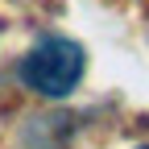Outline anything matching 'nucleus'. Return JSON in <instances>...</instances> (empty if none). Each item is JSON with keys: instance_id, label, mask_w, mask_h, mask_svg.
Listing matches in <instances>:
<instances>
[{"instance_id": "f257e3e1", "label": "nucleus", "mask_w": 149, "mask_h": 149, "mask_svg": "<svg viewBox=\"0 0 149 149\" xmlns=\"http://www.w3.org/2000/svg\"><path fill=\"white\" fill-rule=\"evenodd\" d=\"M83 70H87V54H83L79 42H70V37H42V42H33L21 54L17 79H21L25 91H33L42 100H66L83 83Z\"/></svg>"}, {"instance_id": "f03ea898", "label": "nucleus", "mask_w": 149, "mask_h": 149, "mask_svg": "<svg viewBox=\"0 0 149 149\" xmlns=\"http://www.w3.org/2000/svg\"><path fill=\"white\" fill-rule=\"evenodd\" d=\"M137 149H149V145H137Z\"/></svg>"}]
</instances>
